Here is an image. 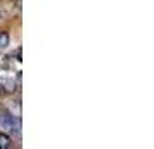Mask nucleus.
I'll use <instances>...</instances> for the list:
<instances>
[{
  "mask_svg": "<svg viewBox=\"0 0 154 149\" xmlns=\"http://www.w3.org/2000/svg\"><path fill=\"white\" fill-rule=\"evenodd\" d=\"M9 146H11V139H9L5 134H2V135H0V147L7 149Z\"/></svg>",
  "mask_w": 154,
  "mask_h": 149,
  "instance_id": "7ed1b4c3",
  "label": "nucleus"
},
{
  "mask_svg": "<svg viewBox=\"0 0 154 149\" xmlns=\"http://www.w3.org/2000/svg\"><path fill=\"white\" fill-rule=\"evenodd\" d=\"M14 128V116L9 114L7 111L0 113V130L2 132H11Z\"/></svg>",
  "mask_w": 154,
  "mask_h": 149,
  "instance_id": "f257e3e1",
  "label": "nucleus"
},
{
  "mask_svg": "<svg viewBox=\"0 0 154 149\" xmlns=\"http://www.w3.org/2000/svg\"><path fill=\"white\" fill-rule=\"evenodd\" d=\"M16 90V82L12 78H7V76H2L0 78V92L4 94H12Z\"/></svg>",
  "mask_w": 154,
  "mask_h": 149,
  "instance_id": "f03ea898",
  "label": "nucleus"
},
{
  "mask_svg": "<svg viewBox=\"0 0 154 149\" xmlns=\"http://www.w3.org/2000/svg\"><path fill=\"white\" fill-rule=\"evenodd\" d=\"M9 45V35L7 33H0V50L5 49Z\"/></svg>",
  "mask_w": 154,
  "mask_h": 149,
  "instance_id": "20e7f679",
  "label": "nucleus"
}]
</instances>
